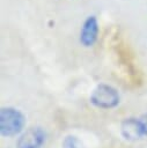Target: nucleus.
Returning a JSON list of instances; mask_svg holds the SVG:
<instances>
[{
	"label": "nucleus",
	"mask_w": 147,
	"mask_h": 148,
	"mask_svg": "<svg viewBox=\"0 0 147 148\" xmlns=\"http://www.w3.org/2000/svg\"><path fill=\"white\" fill-rule=\"evenodd\" d=\"M25 125L24 114L13 106H5L0 110V133L2 136L12 138L20 134Z\"/></svg>",
	"instance_id": "f257e3e1"
},
{
	"label": "nucleus",
	"mask_w": 147,
	"mask_h": 148,
	"mask_svg": "<svg viewBox=\"0 0 147 148\" xmlns=\"http://www.w3.org/2000/svg\"><path fill=\"white\" fill-rule=\"evenodd\" d=\"M90 103L100 109H112L119 103V94L116 88L110 84L100 83L90 94Z\"/></svg>",
	"instance_id": "f03ea898"
},
{
	"label": "nucleus",
	"mask_w": 147,
	"mask_h": 148,
	"mask_svg": "<svg viewBox=\"0 0 147 148\" xmlns=\"http://www.w3.org/2000/svg\"><path fill=\"white\" fill-rule=\"evenodd\" d=\"M46 134L42 127H30L25 130L16 142V148H42Z\"/></svg>",
	"instance_id": "7ed1b4c3"
},
{
	"label": "nucleus",
	"mask_w": 147,
	"mask_h": 148,
	"mask_svg": "<svg viewBox=\"0 0 147 148\" xmlns=\"http://www.w3.org/2000/svg\"><path fill=\"white\" fill-rule=\"evenodd\" d=\"M98 22L96 16L90 15L88 16L80 30V43L84 46V47H90L95 44V42L97 40V36H98Z\"/></svg>",
	"instance_id": "20e7f679"
},
{
	"label": "nucleus",
	"mask_w": 147,
	"mask_h": 148,
	"mask_svg": "<svg viewBox=\"0 0 147 148\" xmlns=\"http://www.w3.org/2000/svg\"><path fill=\"white\" fill-rule=\"evenodd\" d=\"M120 133L125 140L131 141V142L137 141L141 139L142 135H145L141 121L140 119H137V118L124 119L120 124Z\"/></svg>",
	"instance_id": "39448f33"
},
{
	"label": "nucleus",
	"mask_w": 147,
	"mask_h": 148,
	"mask_svg": "<svg viewBox=\"0 0 147 148\" xmlns=\"http://www.w3.org/2000/svg\"><path fill=\"white\" fill-rule=\"evenodd\" d=\"M63 148H80L79 140L74 135H67L63 141Z\"/></svg>",
	"instance_id": "423d86ee"
},
{
	"label": "nucleus",
	"mask_w": 147,
	"mask_h": 148,
	"mask_svg": "<svg viewBox=\"0 0 147 148\" xmlns=\"http://www.w3.org/2000/svg\"><path fill=\"white\" fill-rule=\"evenodd\" d=\"M139 119L141 121V125H142V128H144V133H145V135H147V113L142 114Z\"/></svg>",
	"instance_id": "0eeeda50"
}]
</instances>
